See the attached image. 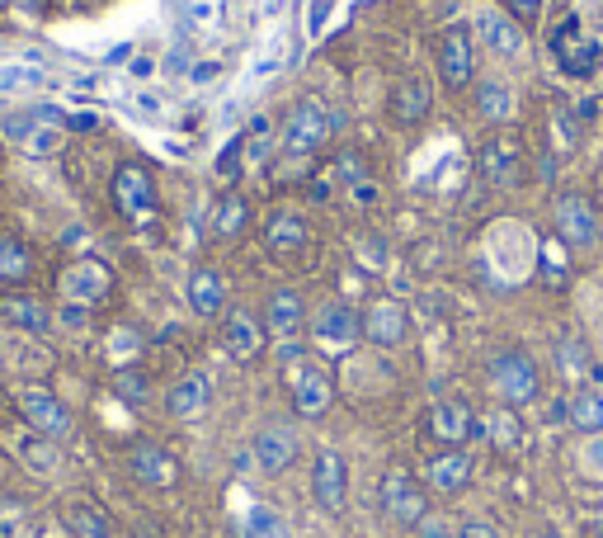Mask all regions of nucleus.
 <instances>
[{"label": "nucleus", "instance_id": "obj_15", "mask_svg": "<svg viewBox=\"0 0 603 538\" xmlns=\"http://www.w3.org/2000/svg\"><path fill=\"white\" fill-rule=\"evenodd\" d=\"M557 232L565 246H594L599 241V213H594V203L584 199V194H557Z\"/></svg>", "mask_w": 603, "mask_h": 538}, {"label": "nucleus", "instance_id": "obj_17", "mask_svg": "<svg viewBox=\"0 0 603 538\" xmlns=\"http://www.w3.org/2000/svg\"><path fill=\"white\" fill-rule=\"evenodd\" d=\"M297 430L293 425H264L260 435H255V463H260V473L264 477H278V473H288L293 458H297Z\"/></svg>", "mask_w": 603, "mask_h": 538}, {"label": "nucleus", "instance_id": "obj_5", "mask_svg": "<svg viewBox=\"0 0 603 538\" xmlns=\"http://www.w3.org/2000/svg\"><path fill=\"white\" fill-rule=\"evenodd\" d=\"M378 500H382V515L392 519V525H401V529H420V519L430 515L424 487L415 482V473H405V467H387L382 487H378Z\"/></svg>", "mask_w": 603, "mask_h": 538}, {"label": "nucleus", "instance_id": "obj_12", "mask_svg": "<svg viewBox=\"0 0 603 538\" xmlns=\"http://www.w3.org/2000/svg\"><path fill=\"white\" fill-rule=\"evenodd\" d=\"M128 473L141 482V487H151V492H170L174 482H180V458H174L166 444L141 440V444L128 449Z\"/></svg>", "mask_w": 603, "mask_h": 538}, {"label": "nucleus", "instance_id": "obj_32", "mask_svg": "<svg viewBox=\"0 0 603 538\" xmlns=\"http://www.w3.org/2000/svg\"><path fill=\"white\" fill-rule=\"evenodd\" d=\"M561 411H565V421H571L575 430H584V435H603V392L584 388V392H575Z\"/></svg>", "mask_w": 603, "mask_h": 538}, {"label": "nucleus", "instance_id": "obj_26", "mask_svg": "<svg viewBox=\"0 0 603 538\" xmlns=\"http://www.w3.org/2000/svg\"><path fill=\"white\" fill-rule=\"evenodd\" d=\"M226 303V284L218 270H193L189 274V312L193 317H218Z\"/></svg>", "mask_w": 603, "mask_h": 538}, {"label": "nucleus", "instance_id": "obj_21", "mask_svg": "<svg viewBox=\"0 0 603 538\" xmlns=\"http://www.w3.org/2000/svg\"><path fill=\"white\" fill-rule=\"evenodd\" d=\"M222 350L232 355L236 363H251V359L264 350V326H260L245 307L226 312V321H222Z\"/></svg>", "mask_w": 603, "mask_h": 538}, {"label": "nucleus", "instance_id": "obj_28", "mask_svg": "<svg viewBox=\"0 0 603 538\" xmlns=\"http://www.w3.org/2000/svg\"><path fill=\"white\" fill-rule=\"evenodd\" d=\"M14 458H20V463L29 467V473H39V477L57 473V463H62L57 440L39 435V430H29V435H14Z\"/></svg>", "mask_w": 603, "mask_h": 538}, {"label": "nucleus", "instance_id": "obj_11", "mask_svg": "<svg viewBox=\"0 0 603 538\" xmlns=\"http://www.w3.org/2000/svg\"><path fill=\"white\" fill-rule=\"evenodd\" d=\"M264 246H269L274 260H302L311 251V228H307V218L293 213V208H274L269 218H264Z\"/></svg>", "mask_w": 603, "mask_h": 538}, {"label": "nucleus", "instance_id": "obj_24", "mask_svg": "<svg viewBox=\"0 0 603 538\" xmlns=\"http://www.w3.org/2000/svg\"><path fill=\"white\" fill-rule=\"evenodd\" d=\"M212 407V383L203 373H184L174 378L170 392H166V411L174 415V421H199V415Z\"/></svg>", "mask_w": 603, "mask_h": 538}, {"label": "nucleus", "instance_id": "obj_19", "mask_svg": "<svg viewBox=\"0 0 603 538\" xmlns=\"http://www.w3.org/2000/svg\"><path fill=\"white\" fill-rule=\"evenodd\" d=\"M387 109H392V118L401 128H420L424 118H430L434 109V91H430V81L424 76H401L392 85V99H387Z\"/></svg>", "mask_w": 603, "mask_h": 538}, {"label": "nucleus", "instance_id": "obj_23", "mask_svg": "<svg viewBox=\"0 0 603 538\" xmlns=\"http://www.w3.org/2000/svg\"><path fill=\"white\" fill-rule=\"evenodd\" d=\"M424 482L438 492V496H457L472 487V458L463 454V449H443V454L430 458V467H424Z\"/></svg>", "mask_w": 603, "mask_h": 538}, {"label": "nucleus", "instance_id": "obj_40", "mask_svg": "<svg viewBox=\"0 0 603 538\" xmlns=\"http://www.w3.org/2000/svg\"><path fill=\"white\" fill-rule=\"evenodd\" d=\"M33 81H39L33 72H6V76H0V91H14V85H33Z\"/></svg>", "mask_w": 603, "mask_h": 538}, {"label": "nucleus", "instance_id": "obj_4", "mask_svg": "<svg viewBox=\"0 0 603 538\" xmlns=\"http://www.w3.org/2000/svg\"><path fill=\"white\" fill-rule=\"evenodd\" d=\"M482 176L495 184V189H519L523 184V176H528V151H523V137L519 133H509V128H500V133H490L486 143H482Z\"/></svg>", "mask_w": 603, "mask_h": 538}, {"label": "nucleus", "instance_id": "obj_27", "mask_svg": "<svg viewBox=\"0 0 603 538\" xmlns=\"http://www.w3.org/2000/svg\"><path fill=\"white\" fill-rule=\"evenodd\" d=\"M476 29H482V43L490 48V52H500V57H514V52L523 48V24H514L509 14H500V10H482V20H476Z\"/></svg>", "mask_w": 603, "mask_h": 538}, {"label": "nucleus", "instance_id": "obj_37", "mask_svg": "<svg viewBox=\"0 0 603 538\" xmlns=\"http://www.w3.org/2000/svg\"><path fill=\"white\" fill-rule=\"evenodd\" d=\"M114 392L123 397V402L141 407V402H151V378L141 373V369H118L114 373Z\"/></svg>", "mask_w": 603, "mask_h": 538}, {"label": "nucleus", "instance_id": "obj_10", "mask_svg": "<svg viewBox=\"0 0 603 538\" xmlns=\"http://www.w3.org/2000/svg\"><path fill=\"white\" fill-rule=\"evenodd\" d=\"M472 72H476L472 29H467V24L443 29V39H438V76H443V85H448L453 95L467 91V85H472Z\"/></svg>", "mask_w": 603, "mask_h": 538}, {"label": "nucleus", "instance_id": "obj_2", "mask_svg": "<svg viewBox=\"0 0 603 538\" xmlns=\"http://www.w3.org/2000/svg\"><path fill=\"white\" fill-rule=\"evenodd\" d=\"M486 373H490V388L505 397V407H528L542 397V373H538L533 355H523V350H500Z\"/></svg>", "mask_w": 603, "mask_h": 538}, {"label": "nucleus", "instance_id": "obj_22", "mask_svg": "<svg viewBox=\"0 0 603 538\" xmlns=\"http://www.w3.org/2000/svg\"><path fill=\"white\" fill-rule=\"evenodd\" d=\"M0 317L24 336H47L52 326H57V312H52L43 298H33V293H14V298H6L0 303Z\"/></svg>", "mask_w": 603, "mask_h": 538}, {"label": "nucleus", "instance_id": "obj_18", "mask_svg": "<svg viewBox=\"0 0 603 538\" xmlns=\"http://www.w3.org/2000/svg\"><path fill=\"white\" fill-rule=\"evenodd\" d=\"M405 336H411V317H405L401 303L382 298V303L368 307V317H363V340L368 345H378V350H396Z\"/></svg>", "mask_w": 603, "mask_h": 538}, {"label": "nucleus", "instance_id": "obj_35", "mask_svg": "<svg viewBox=\"0 0 603 538\" xmlns=\"http://www.w3.org/2000/svg\"><path fill=\"white\" fill-rule=\"evenodd\" d=\"M486 435H490V444L500 449V454H519V449H523V425H519V415H514V411H490Z\"/></svg>", "mask_w": 603, "mask_h": 538}, {"label": "nucleus", "instance_id": "obj_6", "mask_svg": "<svg viewBox=\"0 0 603 538\" xmlns=\"http://www.w3.org/2000/svg\"><path fill=\"white\" fill-rule=\"evenodd\" d=\"M552 57L565 76H594L599 62H603V43L590 39V33L580 29V20L571 14V20H561L557 33H552Z\"/></svg>", "mask_w": 603, "mask_h": 538}, {"label": "nucleus", "instance_id": "obj_34", "mask_svg": "<svg viewBox=\"0 0 603 538\" xmlns=\"http://www.w3.org/2000/svg\"><path fill=\"white\" fill-rule=\"evenodd\" d=\"M557 369H561V378H571V383H580V378L594 373L590 350H584L580 336H561V340H557Z\"/></svg>", "mask_w": 603, "mask_h": 538}, {"label": "nucleus", "instance_id": "obj_38", "mask_svg": "<svg viewBox=\"0 0 603 538\" xmlns=\"http://www.w3.org/2000/svg\"><path fill=\"white\" fill-rule=\"evenodd\" d=\"M505 6H509L514 24H538V14H542V0H505Z\"/></svg>", "mask_w": 603, "mask_h": 538}, {"label": "nucleus", "instance_id": "obj_3", "mask_svg": "<svg viewBox=\"0 0 603 538\" xmlns=\"http://www.w3.org/2000/svg\"><path fill=\"white\" fill-rule=\"evenodd\" d=\"M14 407H20L24 425L39 430V435H47V440H66L71 430H76V415H71V407L52 388L20 383V388H14Z\"/></svg>", "mask_w": 603, "mask_h": 538}, {"label": "nucleus", "instance_id": "obj_36", "mask_svg": "<svg viewBox=\"0 0 603 538\" xmlns=\"http://www.w3.org/2000/svg\"><path fill=\"white\" fill-rule=\"evenodd\" d=\"M245 538H293V529L283 525V515L269 506H255L245 515Z\"/></svg>", "mask_w": 603, "mask_h": 538}, {"label": "nucleus", "instance_id": "obj_7", "mask_svg": "<svg viewBox=\"0 0 603 538\" xmlns=\"http://www.w3.org/2000/svg\"><path fill=\"white\" fill-rule=\"evenodd\" d=\"M109 288H114V274H109V265H99V260H76V265H66L57 274V293L71 307H99L109 298Z\"/></svg>", "mask_w": 603, "mask_h": 538}, {"label": "nucleus", "instance_id": "obj_29", "mask_svg": "<svg viewBox=\"0 0 603 538\" xmlns=\"http://www.w3.org/2000/svg\"><path fill=\"white\" fill-rule=\"evenodd\" d=\"M62 519H66L71 538H114V519L104 515L95 500H66Z\"/></svg>", "mask_w": 603, "mask_h": 538}, {"label": "nucleus", "instance_id": "obj_14", "mask_svg": "<svg viewBox=\"0 0 603 538\" xmlns=\"http://www.w3.org/2000/svg\"><path fill=\"white\" fill-rule=\"evenodd\" d=\"M6 137H14L29 156H52L62 147V114L33 109V114H20V118H6Z\"/></svg>", "mask_w": 603, "mask_h": 538}, {"label": "nucleus", "instance_id": "obj_31", "mask_svg": "<svg viewBox=\"0 0 603 538\" xmlns=\"http://www.w3.org/2000/svg\"><path fill=\"white\" fill-rule=\"evenodd\" d=\"M245 222H251V203L241 194H222V203L212 208V236L218 241H236L245 232Z\"/></svg>", "mask_w": 603, "mask_h": 538}, {"label": "nucleus", "instance_id": "obj_20", "mask_svg": "<svg viewBox=\"0 0 603 538\" xmlns=\"http://www.w3.org/2000/svg\"><path fill=\"white\" fill-rule=\"evenodd\" d=\"M430 435L438 444H448V449H463L467 440L482 435V425H476V415L467 402H438L430 411Z\"/></svg>", "mask_w": 603, "mask_h": 538}, {"label": "nucleus", "instance_id": "obj_9", "mask_svg": "<svg viewBox=\"0 0 603 538\" xmlns=\"http://www.w3.org/2000/svg\"><path fill=\"white\" fill-rule=\"evenodd\" d=\"M330 402H335V383L321 363H311V359L293 363V411L302 421H321Z\"/></svg>", "mask_w": 603, "mask_h": 538}, {"label": "nucleus", "instance_id": "obj_1", "mask_svg": "<svg viewBox=\"0 0 603 538\" xmlns=\"http://www.w3.org/2000/svg\"><path fill=\"white\" fill-rule=\"evenodd\" d=\"M335 128H340V114H330L321 99H302V104H293V114L283 118V151L288 156H316L330 143Z\"/></svg>", "mask_w": 603, "mask_h": 538}, {"label": "nucleus", "instance_id": "obj_13", "mask_svg": "<svg viewBox=\"0 0 603 538\" xmlns=\"http://www.w3.org/2000/svg\"><path fill=\"white\" fill-rule=\"evenodd\" d=\"M311 492H316V506L326 515H340L345 500H349V463L340 449H321L311 463Z\"/></svg>", "mask_w": 603, "mask_h": 538}, {"label": "nucleus", "instance_id": "obj_41", "mask_svg": "<svg viewBox=\"0 0 603 538\" xmlns=\"http://www.w3.org/2000/svg\"><path fill=\"white\" fill-rule=\"evenodd\" d=\"M594 534H599V538H603V510H599V515H594Z\"/></svg>", "mask_w": 603, "mask_h": 538}, {"label": "nucleus", "instance_id": "obj_33", "mask_svg": "<svg viewBox=\"0 0 603 538\" xmlns=\"http://www.w3.org/2000/svg\"><path fill=\"white\" fill-rule=\"evenodd\" d=\"M29 270H33V251L20 236L0 232V284H20V279H29Z\"/></svg>", "mask_w": 603, "mask_h": 538}, {"label": "nucleus", "instance_id": "obj_39", "mask_svg": "<svg viewBox=\"0 0 603 538\" xmlns=\"http://www.w3.org/2000/svg\"><path fill=\"white\" fill-rule=\"evenodd\" d=\"M457 538H500V529H495L490 519H467V525L457 529Z\"/></svg>", "mask_w": 603, "mask_h": 538}, {"label": "nucleus", "instance_id": "obj_8", "mask_svg": "<svg viewBox=\"0 0 603 538\" xmlns=\"http://www.w3.org/2000/svg\"><path fill=\"white\" fill-rule=\"evenodd\" d=\"M114 203L118 213L137 222V228H151L156 222V184L141 166H118L114 170Z\"/></svg>", "mask_w": 603, "mask_h": 538}, {"label": "nucleus", "instance_id": "obj_25", "mask_svg": "<svg viewBox=\"0 0 603 538\" xmlns=\"http://www.w3.org/2000/svg\"><path fill=\"white\" fill-rule=\"evenodd\" d=\"M302 317H307V307H302V293L278 288L274 298H269V312H264V331L278 336V340H288V336L302 331Z\"/></svg>", "mask_w": 603, "mask_h": 538}, {"label": "nucleus", "instance_id": "obj_30", "mask_svg": "<svg viewBox=\"0 0 603 538\" xmlns=\"http://www.w3.org/2000/svg\"><path fill=\"white\" fill-rule=\"evenodd\" d=\"M514 109H519V95H514L505 81H482V85H476V114H482L486 124H509Z\"/></svg>", "mask_w": 603, "mask_h": 538}, {"label": "nucleus", "instance_id": "obj_16", "mask_svg": "<svg viewBox=\"0 0 603 538\" xmlns=\"http://www.w3.org/2000/svg\"><path fill=\"white\" fill-rule=\"evenodd\" d=\"M311 336L321 345H330V350H349V345L363 336V317L349 303H326L311 317Z\"/></svg>", "mask_w": 603, "mask_h": 538}]
</instances>
